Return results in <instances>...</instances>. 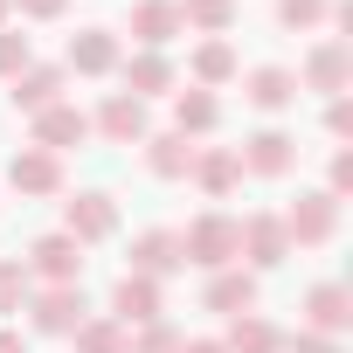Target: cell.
<instances>
[{"label":"cell","mask_w":353,"mask_h":353,"mask_svg":"<svg viewBox=\"0 0 353 353\" xmlns=\"http://www.w3.org/2000/svg\"><path fill=\"white\" fill-rule=\"evenodd\" d=\"M236 250H243V236H236L229 215H201V222H188V236H181V263H201V270H229Z\"/></svg>","instance_id":"1"},{"label":"cell","mask_w":353,"mask_h":353,"mask_svg":"<svg viewBox=\"0 0 353 353\" xmlns=\"http://www.w3.org/2000/svg\"><path fill=\"white\" fill-rule=\"evenodd\" d=\"M277 222H284V236H291V243H325V236H332V222H339V201H332L325 188H312V194H298Z\"/></svg>","instance_id":"2"},{"label":"cell","mask_w":353,"mask_h":353,"mask_svg":"<svg viewBox=\"0 0 353 353\" xmlns=\"http://www.w3.org/2000/svg\"><path fill=\"white\" fill-rule=\"evenodd\" d=\"M21 270H28V277H49V284H77V277H83V243H70V236H42V243L28 250Z\"/></svg>","instance_id":"3"},{"label":"cell","mask_w":353,"mask_h":353,"mask_svg":"<svg viewBox=\"0 0 353 353\" xmlns=\"http://www.w3.org/2000/svg\"><path fill=\"white\" fill-rule=\"evenodd\" d=\"M111 229H118L111 194H77V201L63 208V236H70V243H104Z\"/></svg>","instance_id":"4"},{"label":"cell","mask_w":353,"mask_h":353,"mask_svg":"<svg viewBox=\"0 0 353 353\" xmlns=\"http://www.w3.org/2000/svg\"><path fill=\"white\" fill-rule=\"evenodd\" d=\"M236 236H243V250H236V256H250L256 270H270V263H284V256H291V236H284V222H277V215H250V222H236Z\"/></svg>","instance_id":"5"},{"label":"cell","mask_w":353,"mask_h":353,"mask_svg":"<svg viewBox=\"0 0 353 353\" xmlns=\"http://www.w3.org/2000/svg\"><path fill=\"white\" fill-rule=\"evenodd\" d=\"M35 332H77L83 325V284H49L35 305H28Z\"/></svg>","instance_id":"6"},{"label":"cell","mask_w":353,"mask_h":353,"mask_svg":"<svg viewBox=\"0 0 353 353\" xmlns=\"http://www.w3.org/2000/svg\"><path fill=\"white\" fill-rule=\"evenodd\" d=\"M346 325H353V291H346V284H312V291H305V332H325V339H332V332H346Z\"/></svg>","instance_id":"7"},{"label":"cell","mask_w":353,"mask_h":353,"mask_svg":"<svg viewBox=\"0 0 353 353\" xmlns=\"http://www.w3.org/2000/svg\"><path fill=\"white\" fill-rule=\"evenodd\" d=\"M8 181H14L21 194H63V159L42 152V145H21V152L8 159Z\"/></svg>","instance_id":"8"},{"label":"cell","mask_w":353,"mask_h":353,"mask_svg":"<svg viewBox=\"0 0 353 353\" xmlns=\"http://www.w3.org/2000/svg\"><path fill=\"white\" fill-rule=\"evenodd\" d=\"M83 139H90V118H83L77 104L35 111V145H42V152H70V145H83Z\"/></svg>","instance_id":"9"},{"label":"cell","mask_w":353,"mask_h":353,"mask_svg":"<svg viewBox=\"0 0 353 353\" xmlns=\"http://www.w3.org/2000/svg\"><path fill=\"white\" fill-rule=\"evenodd\" d=\"M111 319H118L125 332H132V325H159V284H152V277H118Z\"/></svg>","instance_id":"10"},{"label":"cell","mask_w":353,"mask_h":353,"mask_svg":"<svg viewBox=\"0 0 353 353\" xmlns=\"http://www.w3.org/2000/svg\"><path fill=\"white\" fill-rule=\"evenodd\" d=\"M236 159H243L250 173H270V181H277V173H291V159H298V139H291V132H277V125H263Z\"/></svg>","instance_id":"11"},{"label":"cell","mask_w":353,"mask_h":353,"mask_svg":"<svg viewBox=\"0 0 353 353\" xmlns=\"http://www.w3.org/2000/svg\"><path fill=\"white\" fill-rule=\"evenodd\" d=\"M346 77H353V56H346V42H339V35H332V42H319V49L305 56V90L339 97V90H346Z\"/></svg>","instance_id":"12"},{"label":"cell","mask_w":353,"mask_h":353,"mask_svg":"<svg viewBox=\"0 0 353 353\" xmlns=\"http://www.w3.org/2000/svg\"><path fill=\"white\" fill-rule=\"evenodd\" d=\"M166 270H181V236L173 229H145L139 243H132V277H166Z\"/></svg>","instance_id":"13"},{"label":"cell","mask_w":353,"mask_h":353,"mask_svg":"<svg viewBox=\"0 0 353 353\" xmlns=\"http://www.w3.org/2000/svg\"><path fill=\"white\" fill-rule=\"evenodd\" d=\"M97 132H104V139H118V145H145V139H152V132H145V104H139V97H125V90H118V97H104Z\"/></svg>","instance_id":"14"},{"label":"cell","mask_w":353,"mask_h":353,"mask_svg":"<svg viewBox=\"0 0 353 353\" xmlns=\"http://www.w3.org/2000/svg\"><path fill=\"white\" fill-rule=\"evenodd\" d=\"M70 70H77V77H111V70H118V42H111V28H83V35H70Z\"/></svg>","instance_id":"15"},{"label":"cell","mask_w":353,"mask_h":353,"mask_svg":"<svg viewBox=\"0 0 353 353\" xmlns=\"http://www.w3.org/2000/svg\"><path fill=\"white\" fill-rule=\"evenodd\" d=\"M194 152H201V145H188L181 132H159V139H145V166L159 173V181H188V173H194Z\"/></svg>","instance_id":"16"},{"label":"cell","mask_w":353,"mask_h":353,"mask_svg":"<svg viewBox=\"0 0 353 353\" xmlns=\"http://www.w3.org/2000/svg\"><path fill=\"white\" fill-rule=\"evenodd\" d=\"M8 104L14 111H49V104H63V70H21L14 77V90H8Z\"/></svg>","instance_id":"17"},{"label":"cell","mask_w":353,"mask_h":353,"mask_svg":"<svg viewBox=\"0 0 353 353\" xmlns=\"http://www.w3.org/2000/svg\"><path fill=\"white\" fill-rule=\"evenodd\" d=\"M208 312H229V319L256 312V277L250 270H215L208 277Z\"/></svg>","instance_id":"18"},{"label":"cell","mask_w":353,"mask_h":353,"mask_svg":"<svg viewBox=\"0 0 353 353\" xmlns=\"http://www.w3.org/2000/svg\"><path fill=\"white\" fill-rule=\"evenodd\" d=\"M159 90H173V63L159 56V49H145V56H132L125 63V97H159Z\"/></svg>","instance_id":"19"},{"label":"cell","mask_w":353,"mask_h":353,"mask_svg":"<svg viewBox=\"0 0 353 353\" xmlns=\"http://www.w3.org/2000/svg\"><path fill=\"white\" fill-rule=\"evenodd\" d=\"M243 97H250L256 111H284V104L298 97V77H291V70H277V63H263V70H250Z\"/></svg>","instance_id":"20"},{"label":"cell","mask_w":353,"mask_h":353,"mask_svg":"<svg viewBox=\"0 0 353 353\" xmlns=\"http://www.w3.org/2000/svg\"><path fill=\"white\" fill-rule=\"evenodd\" d=\"M132 35L145 49L173 42V35H181V8H173V0H139V8H132Z\"/></svg>","instance_id":"21"},{"label":"cell","mask_w":353,"mask_h":353,"mask_svg":"<svg viewBox=\"0 0 353 353\" xmlns=\"http://www.w3.org/2000/svg\"><path fill=\"white\" fill-rule=\"evenodd\" d=\"M194 181H201V194H229L236 181H243V159L229 152V145H208V152H194Z\"/></svg>","instance_id":"22"},{"label":"cell","mask_w":353,"mask_h":353,"mask_svg":"<svg viewBox=\"0 0 353 353\" xmlns=\"http://www.w3.org/2000/svg\"><path fill=\"white\" fill-rule=\"evenodd\" d=\"M229 353H277L284 346V332L270 325V319H256V312H243V319H229V339H222Z\"/></svg>","instance_id":"23"},{"label":"cell","mask_w":353,"mask_h":353,"mask_svg":"<svg viewBox=\"0 0 353 353\" xmlns=\"http://www.w3.org/2000/svg\"><path fill=\"white\" fill-rule=\"evenodd\" d=\"M215 118H222V104L208 97V90H181V97H173V132H215Z\"/></svg>","instance_id":"24"},{"label":"cell","mask_w":353,"mask_h":353,"mask_svg":"<svg viewBox=\"0 0 353 353\" xmlns=\"http://www.w3.org/2000/svg\"><path fill=\"white\" fill-rule=\"evenodd\" d=\"M173 8H181V28L194 21L208 35H229V21H236V0H173Z\"/></svg>","instance_id":"25"},{"label":"cell","mask_w":353,"mask_h":353,"mask_svg":"<svg viewBox=\"0 0 353 353\" xmlns=\"http://www.w3.org/2000/svg\"><path fill=\"white\" fill-rule=\"evenodd\" d=\"M77 353H125V325L118 319H83L77 325Z\"/></svg>","instance_id":"26"},{"label":"cell","mask_w":353,"mask_h":353,"mask_svg":"<svg viewBox=\"0 0 353 353\" xmlns=\"http://www.w3.org/2000/svg\"><path fill=\"white\" fill-rule=\"evenodd\" d=\"M194 77H201V83H229V77H236V49H229V42H201V49H194Z\"/></svg>","instance_id":"27"},{"label":"cell","mask_w":353,"mask_h":353,"mask_svg":"<svg viewBox=\"0 0 353 353\" xmlns=\"http://www.w3.org/2000/svg\"><path fill=\"white\" fill-rule=\"evenodd\" d=\"M277 21L284 28H319V21H332V0H277Z\"/></svg>","instance_id":"28"},{"label":"cell","mask_w":353,"mask_h":353,"mask_svg":"<svg viewBox=\"0 0 353 353\" xmlns=\"http://www.w3.org/2000/svg\"><path fill=\"white\" fill-rule=\"evenodd\" d=\"M125 353H181V332L173 325H139V339H125Z\"/></svg>","instance_id":"29"},{"label":"cell","mask_w":353,"mask_h":353,"mask_svg":"<svg viewBox=\"0 0 353 353\" xmlns=\"http://www.w3.org/2000/svg\"><path fill=\"white\" fill-rule=\"evenodd\" d=\"M35 63V49H28V35H8V28H0V77H21Z\"/></svg>","instance_id":"30"},{"label":"cell","mask_w":353,"mask_h":353,"mask_svg":"<svg viewBox=\"0 0 353 353\" xmlns=\"http://www.w3.org/2000/svg\"><path fill=\"white\" fill-rule=\"evenodd\" d=\"M21 298H28V270L21 263H0V312H14Z\"/></svg>","instance_id":"31"},{"label":"cell","mask_w":353,"mask_h":353,"mask_svg":"<svg viewBox=\"0 0 353 353\" xmlns=\"http://www.w3.org/2000/svg\"><path fill=\"white\" fill-rule=\"evenodd\" d=\"M325 194H332V201L353 194V152H332V181H325Z\"/></svg>","instance_id":"32"},{"label":"cell","mask_w":353,"mask_h":353,"mask_svg":"<svg viewBox=\"0 0 353 353\" xmlns=\"http://www.w3.org/2000/svg\"><path fill=\"white\" fill-rule=\"evenodd\" d=\"M325 132H332V139H353V104H346V97L325 104Z\"/></svg>","instance_id":"33"},{"label":"cell","mask_w":353,"mask_h":353,"mask_svg":"<svg viewBox=\"0 0 353 353\" xmlns=\"http://www.w3.org/2000/svg\"><path fill=\"white\" fill-rule=\"evenodd\" d=\"M284 353H339V346H332L325 332H291V339H284Z\"/></svg>","instance_id":"34"},{"label":"cell","mask_w":353,"mask_h":353,"mask_svg":"<svg viewBox=\"0 0 353 353\" xmlns=\"http://www.w3.org/2000/svg\"><path fill=\"white\" fill-rule=\"evenodd\" d=\"M8 8H21L28 21H56V14L70 8V0H8Z\"/></svg>","instance_id":"35"},{"label":"cell","mask_w":353,"mask_h":353,"mask_svg":"<svg viewBox=\"0 0 353 353\" xmlns=\"http://www.w3.org/2000/svg\"><path fill=\"white\" fill-rule=\"evenodd\" d=\"M181 353H229L222 339H181Z\"/></svg>","instance_id":"36"},{"label":"cell","mask_w":353,"mask_h":353,"mask_svg":"<svg viewBox=\"0 0 353 353\" xmlns=\"http://www.w3.org/2000/svg\"><path fill=\"white\" fill-rule=\"evenodd\" d=\"M0 353H28V339L21 332H0Z\"/></svg>","instance_id":"37"},{"label":"cell","mask_w":353,"mask_h":353,"mask_svg":"<svg viewBox=\"0 0 353 353\" xmlns=\"http://www.w3.org/2000/svg\"><path fill=\"white\" fill-rule=\"evenodd\" d=\"M0 21H8V0H0Z\"/></svg>","instance_id":"38"}]
</instances>
